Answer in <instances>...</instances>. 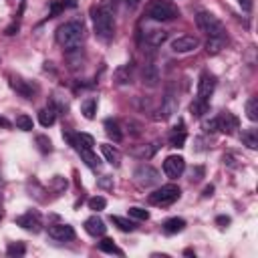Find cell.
I'll return each mask as SVG.
<instances>
[{"mask_svg":"<svg viewBox=\"0 0 258 258\" xmlns=\"http://www.w3.org/2000/svg\"><path fill=\"white\" fill-rule=\"evenodd\" d=\"M238 127H240L238 117H236L234 113H230V111H224V113L218 117V131H222V133H226V135H232Z\"/></svg>","mask_w":258,"mask_h":258,"instance_id":"5bb4252c","label":"cell"},{"mask_svg":"<svg viewBox=\"0 0 258 258\" xmlns=\"http://www.w3.org/2000/svg\"><path fill=\"white\" fill-rule=\"evenodd\" d=\"M186 139H188L186 131H180V133L174 131V135H171V139H169V145H171V147H184Z\"/></svg>","mask_w":258,"mask_h":258,"instance_id":"f35d334b","label":"cell"},{"mask_svg":"<svg viewBox=\"0 0 258 258\" xmlns=\"http://www.w3.org/2000/svg\"><path fill=\"white\" fill-rule=\"evenodd\" d=\"M141 77H143V83L147 87H156L160 83V69L154 59H147L145 64H143V71H141Z\"/></svg>","mask_w":258,"mask_h":258,"instance_id":"7c38bea8","label":"cell"},{"mask_svg":"<svg viewBox=\"0 0 258 258\" xmlns=\"http://www.w3.org/2000/svg\"><path fill=\"white\" fill-rule=\"evenodd\" d=\"M145 40H147L149 47H161L163 42L167 40V32L165 31H149Z\"/></svg>","mask_w":258,"mask_h":258,"instance_id":"4316f807","label":"cell"},{"mask_svg":"<svg viewBox=\"0 0 258 258\" xmlns=\"http://www.w3.org/2000/svg\"><path fill=\"white\" fill-rule=\"evenodd\" d=\"M212 194H214V186H206V188H204V194H202V196H204V198H210Z\"/></svg>","mask_w":258,"mask_h":258,"instance_id":"681fc988","label":"cell"},{"mask_svg":"<svg viewBox=\"0 0 258 258\" xmlns=\"http://www.w3.org/2000/svg\"><path fill=\"white\" fill-rule=\"evenodd\" d=\"M81 111L85 115V119H93L95 113H97V99L95 97H89V99H85L83 105H81Z\"/></svg>","mask_w":258,"mask_h":258,"instance_id":"83f0119b","label":"cell"},{"mask_svg":"<svg viewBox=\"0 0 258 258\" xmlns=\"http://www.w3.org/2000/svg\"><path fill=\"white\" fill-rule=\"evenodd\" d=\"M224 47H226V34H214V36H210L208 42H206L208 55H218Z\"/></svg>","mask_w":258,"mask_h":258,"instance_id":"ffe728a7","label":"cell"},{"mask_svg":"<svg viewBox=\"0 0 258 258\" xmlns=\"http://www.w3.org/2000/svg\"><path fill=\"white\" fill-rule=\"evenodd\" d=\"M10 87H12L20 97H25V99H32V97L36 95V85H31L29 81L20 79V77H12V79H10Z\"/></svg>","mask_w":258,"mask_h":258,"instance_id":"9a60e30c","label":"cell"},{"mask_svg":"<svg viewBox=\"0 0 258 258\" xmlns=\"http://www.w3.org/2000/svg\"><path fill=\"white\" fill-rule=\"evenodd\" d=\"M79 156H81V160L87 163L91 169H99L101 167V160L97 158V154L91 152V149H79Z\"/></svg>","mask_w":258,"mask_h":258,"instance_id":"484cf974","label":"cell"},{"mask_svg":"<svg viewBox=\"0 0 258 258\" xmlns=\"http://www.w3.org/2000/svg\"><path fill=\"white\" fill-rule=\"evenodd\" d=\"M202 178H204V167H202V165H196V167L190 171V180H192V182H200Z\"/></svg>","mask_w":258,"mask_h":258,"instance_id":"b9f144b4","label":"cell"},{"mask_svg":"<svg viewBox=\"0 0 258 258\" xmlns=\"http://www.w3.org/2000/svg\"><path fill=\"white\" fill-rule=\"evenodd\" d=\"M180 196H182L180 186H176V184H165V186H161L160 190H156L154 194H149L147 202L152 204V206L163 208V206H171L176 200H180Z\"/></svg>","mask_w":258,"mask_h":258,"instance_id":"277c9868","label":"cell"},{"mask_svg":"<svg viewBox=\"0 0 258 258\" xmlns=\"http://www.w3.org/2000/svg\"><path fill=\"white\" fill-rule=\"evenodd\" d=\"M202 129H204L206 133H214V131H218V117L204 119V123H202Z\"/></svg>","mask_w":258,"mask_h":258,"instance_id":"60d3db41","label":"cell"},{"mask_svg":"<svg viewBox=\"0 0 258 258\" xmlns=\"http://www.w3.org/2000/svg\"><path fill=\"white\" fill-rule=\"evenodd\" d=\"M240 139H242V143L248 149H258V133H256V129H246V131H242Z\"/></svg>","mask_w":258,"mask_h":258,"instance_id":"f1b7e54d","label":"cell"},{"mask_svg":"<svg viewBox=\"0 0 258 258\" xmlns=\"http://www.w3.org/2000/svg\"><path fill=\"white\" fill-rule=\"evenodd\" d=\"M99 186H101V188H107V190L113 188V178H111V176H103V178L99 180Z\"/></svg>","mask_w":258,"mask_h":258,"instance_id":"7bdbcfd3","label":"cell"},{"mask_svg":"<svg viewBox=\"0 0 258 258\" xmlns=\"http://www.w3.org/2000/svg\"><path fill=\"white\" fill-rule=\"evenodd\" d=\"M105 133L109 135L115 143H119V141L123 139V133H121V129H119V123L113 121V119H107V121H105Z\"/></svg>","mask_w":258,"mask_h":258,"instance_id":"cb8c5ba5","label":"cell"},{"mask_svg":"<svg viewBox=\"0 0 258 258\" xmlns=\"http://www.w3.org/2000/svg\"><path fill=\"white\" fill-rule=\"evenodd\" d=\"M158 141H154V143H147V145H137V147H133L131 149V154L135 156V158H139V160H149V158H154V154L158 152Z\"/></svg>","mask_w":258,"mask_h":258,"instance_id":"44dd1931","label":"cell"},{"mask_svg":"<svg viewBox=\"0 0 258 258\" xmlns=\"http://www.w3.org/2000/svg\"><path fill=\"white\" fill-rule=\"evenodd\" d=\"M147 16L158 23H167V20H176L180 16V10L167 0H154L147 4Z\"/></svg>","mask_w":258,"mask_h":258,"instance_id":"3957f363","label":"cell"},{"mask_svg":"<svg viewBox=\"0 0 258 258\" xmlns=\"http://www.w3.org/2000/svg\"><path fill=\"white\" fill-rule=\"evenodd\" d=\"M27 252V246L23 244V242H16V244H10L8 248H6V254L8 256H23Z\"/></svg>","mask_w":258,"mask_h":258,"instance_id":"ab89813d","label":"cell"},{"mask_svg":"<svg viewBox=\"0 0 258 258\" xmlns=\"http://www.w3.org/2000/svg\"><path fill=\"white\" fill-rule=\"evenodd\" d=\"M206 111H208V103H206V101H200L198 97L194 99V103L190 105V113H192L194 117H202Z\"/></svg>","mask_w":258,"mask_h":258,"instance_id":"4dcf8cb0","label":"cell"},{"mask_svg":"<svg viewBox=\"0 0 258 258\" xmlns=\"http://www.w3.org/2000/svg\"><path fill=\"white\" fill-rule=\"evenodd\" d=\"M64 188H67V180H64L63 176H55L49 182V190L51 192H64Z\"/></svg>","mask_w":258,"mask_h":258,"instance_id":"e575fe53","label":"cell"},{"mask_svg":"<svg viewBox=\"0 0 258 258\" xmlns=\"http://www.w3.org/2000/svg\"><path fill=\"white\" fill-rule=\"evenodd\" d=\"M113 79L117 85H129L133 79V64L131 63H127L123 64V67H119L115 73H113Z\"/></svg>","mask_w":258,"mask_h":258,"instance_id":"d6986e66","label":"cell"},{"mask_svg":"<svg viewBox=\"0 0 258 258\" xmlns=\"http://www.w3.org/2000/svg\"><path fill=\"white\" fill-rule=\"evenodd\" d=\"M59 2H61V6H63V10L64 8H75L79 2H77V0H59Z\"/></svg>","mask_w":258,"mask_h":258,"instance_id":"ee69618b","label":"cell"},{"mask_svg":"<svg viewBox=\"0 0 258 258\" xmlns=\"http://www.w3.org/2000/svg\"><path fill=\"white\" fill-rule=\"evenodd\" d=\"M135 182L141 186V188H152V186H158L160 184V171L154 167V165H149V163H143L135 169V174H133Z\"/></svg>","mask_w":258,"mask_h":258,"instance_id":"8992f818","label":"cell"},{"mask_svg":"<svg viewBox=\"0 0 258 258\" xmlns=\"http://www.w3.org/2000/svg\"><path fill=\"white\" fill-rule=\"evenodd\" d=\"M0 125H2V127H10V121H8V119H4L2 115H0Z\"/></svg>","mask_w":258,"mask_h":258,"instance_id":"f907efd6","label":"cell"},{"mask_svg":"<svg viewBox=\"0 0 258 258\" xmlns=\"http://www.w3.org/2000/svg\"><path fill=\"white\" fill-rule=\"evenodd\" d=\"M67 64H69V69H71V71L83 69V64H85V53L81 51V47L67 51Z\"/></svg>","mask_w":258,"mask_h":258,"instance_id":"ac0fdd59","label":"cell"},{"mask_svg":"<svg viewBox=\"0 0 258 258\" xmlns=\"http://www.w3.org/2000/svg\"><path fill=\"white\" fill-rule=\"evenodd\" d=\"M186 171V160L182 156H169L163 161V174L169 180H178L182 174Z\"/></svg>","mask_w":258,"mask_h":258,"instance_id":"ba28073f","label":"cell"},{"mask_svg":"<svg viewBox=\"0 0 258 258\" xmlns=\"http://www.w3.org/2000/svg\"><path fill=\"white\" fill-rule=\"evenodd\" d=\"M111 222H113L119 230H123V232H133V230H135V222L127 220V218H121V216H111Z\"/></svg>","mask_w":258,"mask_h":258,"instance_id":"1f68e13d","label":"cell"},{"mask_svg":"<svg viewBox=\"0 0 258 258\" xmlns=\"http://www.w3.org/2000/svg\"><path fill=\"white\" fill-rule=\"evenodd\" d=\"M99 250H101V252H107V254H117V256H123V250H119L111 238H103V240L99 242Z\"/></svg>","mask_w":258,"mask_h":258,"instance_id":"f546056e","label":"cell"},{"mask_svg":"<svg viewBox=\"0 0 258 258\" xmlns=\"http://www.w3.org/2000/svg\"><path fill=\"white\" fill-rule=\"evenodd\" d=\"M83 38H85V27L79 20H71V23H64L57 29V40L64 51L81 47Z\"/></svg>","mask_w":258,"mask_h":258,"instance_id":"6da1fadb","label":"cell"},{"mask_svg":"<svg viewBox=\"0 0 258 258\" xmlns=\"http://www.w3.org/2000/svg\"><path fill=\"white\" fill-rule=\"evenodd\" d=\"M36 145H38V149L42 154H51L53 152V141L47 137V135H36Z\"/></svg>","mask_w":258,"mask_h":258,"instance_id":"836d02e7","label":"cell"},{"mask_svg":"<svg viewBox=\"0 0 258 258\" xmlns=\"http://www.w3.org/2000/svg\"><path fill=\"white\" fill-rule=\"evenodd\" d=\"M127 4H129V6H131V8H135V6L139 4V0H127Z\"/></svg>","mask_w":258,"mask_h":258,"instance_id":"816d5d0a","label":"cell"},{"mask_svg":"<svg viewBox=\"0 0 258 258\" xmlns=\"http://www.w3.org/2000/svg\"><path fill=\"white\" fill-rule=\"evenodd\" d=\"M216 224H218L220 228H226V226L230 224V218H228V216H218V218H216Z\"/></svg>","mask_w":258,"mask_h":258,"instance_id":"7dc6e473","label":"cell"},{"mask_svg":"<svg viewBox=\"0 0 258 258\" xmlns=\"http://www.w3.org/2000/svg\"><path fill=\"white\" fill-rule=\"evenodd\" d=\"M64 135V139H69V143L77 149H91L93 145H95V139H93V135H89V133H75V135H71V133H63Z\"/></svg>","mask_w":258,"mask_h":258,"instance_id":"2e32d148","label":"cell"},{"mask_svg":"<svg viewBox=\"0 0 258 258\" xmlns=\"http://www.w3.org/2000/svg\"><path fill=\"white\" fill-rule=\"evenodd\" d=\"M0 220H2V212H0Z\"/></svg>","mask_w":258,"mask_h":258,"instance_id":"f5cc1de1","label":"cell"},{"mask_svg":"<svg viewBox=\"0 0 258 258\" xmlns=\"http://www.w3.org/2000/svg\"><path fill=\"white\" fill-rule=\"evenodd\" d=\"M85 230H87V234H91V236H95V238H97V236H105L107 226H105V222L101 218L91 216V218L85 220Z\"/></svg>","mask_w":258,"mask_h":258,"instance_id":"e0dca14e","label":"cell"},{"mask_svg":"<svg viewBox=\"0 0 258 258\" xmlns=\"http://www.w3.org/2000/svg\"><path fill=\"white\" fill-rule=\"evenodd\" d=\"M238 2H240V6H242V10H250L252 8V0H238Z\"/></svg>","mask_w":258,"mask_h":258,"instance_id":"c3c4849f","label":"cell"},{"mask_svg":"<svg viewBox=\"0 0 258 258\" xmlns=\"http://www.w3.org/2000/svg\"><path fill=\"white\" fill-rule=\"evenodd\" d=\"M38 121H40L42 127H51L57 121V109H55L53 105L45 107V109H40L38 111Z\"/></svg>","mask_w":258,"mask_h":258,"instance_id":"603a6c76","label":"cell"},{"mask_svg":"<svg viewBox=\"0 0 258 258\" xmlns=\"http://www.w3.org/2000/svg\"><path fill=\"white\" fill-rule=\"evenodd\" d=\"M87 204H89V210L101 212V210H105V206H107V200H105L103 196H95V198H91Z\"/></svg>","mask_w":258,"mask_h":258,"instance_id":"74e56055","label":"cell"},{"mask_svg":"<svg viewBox=\"0 0 258 258\" xmlns=\"http://www.w3.org/2000/svg\"><path fill=\"white\" fill-rule=\"evenodd\" d=\"M101 154H103V158L109 161L113 167H117V165L121 163V154L117 152L113 145H109V143H103V145H101Z\"/></svg>","mask_w":258,"mask_h":258,"instance_id":"7402d4cb","label":"cell"},{"mask_svg":"<svg viewBox=\"0 0 258 258\" xmlns=\"http://www.w3.org/2000/svg\"><path fill=\"white\" fill-rule=\"evenodd\" d=\"M186 228V220L184 218H169L163 222V232L165 234H178Z\"/></svg>","mask_w":258,"mask_h":258,"instance_id":"d4e9b609","label":"cell"},{"mask_svg":"<svg viewBox=\"0 0 258 258\" xmlns=\"http://www.w3.org/2000/svg\"><path fill=\"white\" fill-rule=\"evenodd\" d=\"M16 127L18 129H23V131H32V119L29 115H18L16 117Z\"/></svg>","mask_w":258,"mask_h":258,"instance_id":"d590c367","label":"cell"},{"mask_svg":"<svg viewBox=\"0 0 258 258\" xmlns=\"http://www.w3.org/2000/svg\"><path fill=\"white\" fill-rule=\"evenodd\" d=\"M18 32V23H12L10 27H6V31H4V34H8V36H12V34H16Z\"/></svg>","mask_w":258,"mask_h":258,"instance_id":"bcb514c9","label":"cell"},{"mask_svg":"<svg viewBox=\"0 0 258 258\" xmlns=\"http://www.w3.org/2000/svg\"><path fill=\"white\" fill-rule=\"evenodd\" d=\"M16 226H20V228H25V230H29V232H40V216L36 212H27V214H23V216H18L16 220Z\"/></svg>","mask_w":258,"mask_h":258,"instance_id":"8fae6325","label":"cell"},{"mask_svg":"<svg viewBox=\"0 0 258 258\" xmlns=\"http://www.w3.org/2000/svg\"><path fill=\"white\" fill-rule=\"evenodd\" d=\"M214 89H216V75L204 71L200 75V81H198V99L208 103V99L212 97Z\"/></svg>","mask_w":258,"mask_h":258,"instance_id":"9c48e42d","label":"cell"},{"mask_svg":"<svg viewBox=\"0 0 258 258\" xmlns=\"http://www.w3.org/2000/svg\"><path fill=\"white\" fill-rule=\"evenodd\" d=\"M198 47H200V40L196 36H190V34L178 36V38L171 40V51H174V53H192V51H196Z\"/></svg>","mask_w":258,"mask_h":258,"instance_id":"30bf717a","label":"cell"},{"mask_svg":"<svg viewBox=\"0 0 258 258\" xmlns=\"http://www.w3.org/2000/svg\"><path fill=\"white\" fill-rule=\"evenodd\" d=\"M176 113H178V97H176L174 91L169 89V91L163 95L161 105H160V109H158V115H154V119L165 121V119H169V117H174Z\"/></svg>","mask_w":258,"mask_h":258,"instance_id":"52a82bcc","label":"cell"},{"mask_svg":"<svg viewBox=\"0 0 258 258\" xmlns=\"http://www.w3.org/2000/svg\"><path fill=\"white\" fill-rule=\"evenodd\" d=\"M246 115L250 121H258V99L256 97H250L246 101Z\"/></svg>","mask_w":258,"mask_h":258,"instance_id":"d6a6232c","label":"cell"},{"mask_svg":"<svg viewBox=\"0 0 258 258\" xmlns=\"http://www.w3.org/2000/svg\"><path fill=\"white\" fill-rule=\"evenodd\" d=\"M49 236L57 242H67L75 238V230L69 224H55V226H49Z\"/></svg>","mask_w":258,"mask_h":258,"instance_id":"4fadbf2b","label":"cell"},{"mask_svg":"<svg viewBox=\"0 0 258 258\" xmlns=\"http://www.w3.org/2000/svg\"><path fill=\"white\" fill-rule=\"evenodd\" d=\"M196 25H198V29H200L202 32H206L208 36L224 34V27H222V23H220V20H218L216 16H214L212 12H206V10L198 12V14H196Z\"/></svg>","mask_w":258,"mask_h":258,"instance_id":"5b68a950","label":"cell"},{"mask_svg":"<svg viewBox=\"0 0 258 258\" xmlns=\"http://www.w3.org/2000/svg\"><path fill=\"white\" fill-rule=\"evenodd\" d=\"M93 25H95V34L103 40H109L115 32V18H113V10L109 6V2L101 4L95 12H93Z\"/></svg>","mask_w":258,"mask_h":258,"instance_id":"7a4b0ae2","label":"cell"},{"mask_svg":"<svg viewBox=\"0 0 258 258\" xmlns=\"http://www.w3.org/2000/svg\"><path fill=\"white\" fill-rule=\"evenodd\" d=\"M129 216L135 218V220H147L149 218V212L143 210V208H139V206H131V208H129Z\"/></svg>","mask_w":258,"mask_h":258,"instance_id":"8d00e7d4","label":"cell"},{"mask_svg":"<svg viewBox=\"0 0 258 258\" xmlns=\"http://www.w3.org/2000/svg\"><path fill=\"white\" fill-rule=\"evenodd\" d=\"M61 10H63L61 2H53V4H51V12H49V14H51V16H57V14L61 12Z\"/></svg>","mask_w":258,"mask_h":258,"instance_id":"f6af8a7d","label":"cell"},{"mask_svg":"<svg viewBox=\"0 0 258 258\" xmlns=\"http://www.w3.org/2000/svg\"><path fill=\"white\" fill-rule=\"evenodd\" d=\"M0 184H2V176H0Z\"/></svg>","mask_w":258,"mask_h":258,"instance_id":"db71d44e","label":"cell"}]
</instances>
